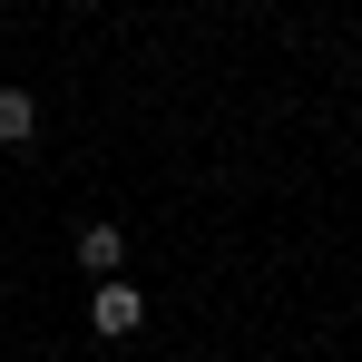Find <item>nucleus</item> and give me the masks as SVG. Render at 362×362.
I'll return each mask as SVG.
<instances>
[{"label": "nucleus", "mask_w": 362, "mask_h": 362, "mask_svg": "<svg viewBox=\"0 0 362 362\" xmlns=\"http://www.w3.org/2000/svg\"><path fill=\"white\" fill-rule=\"evenodd\" d=\"M137 323H147V294L118 284V274H98V294H88V333H98V343H127Z\"/></svg>", "instance_id": "obj_1"}, {"label": "nucleus", "mask_w": 362, "mask_h": 362, "mask_svg": "<svg viewBox=\"0 0 362 362\" xmlns=\"http://www.w3.org/2000/svg\"><path fill=\"white\" fill-rule=\"evenodd\" d=\"M118 264H127V235H118V226H78V274H88V284L118 274Z\"/></svg>", "instance_id": "obj_2"}, {"label": "nucleus", "mask_w": 362, "mask_h": 362, "mask_svg": "<svg viewBox=\"0 0 362 362\" xmlns=\"http://www.w3.org/2000/svg\"><path fill=\"white\" fill-rule=\"evenodd\" d=\"M40 137V98L30 88H0V147H30Z\"/></svg>", "instance_id": "obj_3"}]
</instances>
